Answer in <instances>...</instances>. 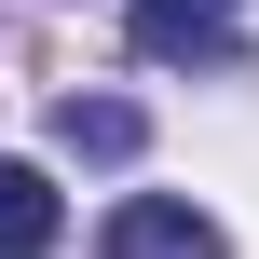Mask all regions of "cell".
I'll use <instances>...</instances> for the list:
<instances>
[{
	"instance_id": "1",
	"label": "cell",
	"mask_w": 259,
	"mask_h": 259,
	"mask_svg": "<svg viewBox=\"0 0 259 259\" xmlns=\"http://www.w3.org/2000/svg\"><path fill=\"white\" fill-rule=\"evenodd\" d=\"M137 55L150 68H232L246 55V0H137Z\"/></svg>"
},
{
	"instance_id": "2",
	"label": "cell",
	"mask_w": 259,
	"mask_h": 259,
	"mask_svg": "<svg viewBox=\"0 0 259 259\" xmlns=\"http://www.w3.org/2000/svg\"><path fill=\"white\" fill-rule=\"evenodd\" d=\"M96 259H232V246H219V219H205V205H178V191H137V205H109Z\"/></svg>"
},
{
	"instance_id": "3",
	"label": "cell",
	"mask_w": 259,
	"mask_h": 259,
	"mask_svg": "<svg viewBox=\"0 0 259 259\" xmlns=\"http://www.w3.org/2000/svg\"><path fill=\"white\" fill-rule=\"evenodd\" d=\"M55 232H68V205H55V178L0 150V259H55Z\"/></svg>"
},
{
	"instance_id": "4",
	"label": "cell",
	"mask_w": 259,
	"mask_h": 259,
	"mask_svg": "<svg viewBox=\"0 0 259 259\" xmlns=\"http://www.w3.org/2000/svg\"><path fill=\"white\" fill-rule=\"evenodd\" d=\"M137 137H150V123H137L123 96H68V109H55V150H82V164H137Z\"/></svg>"
}]
</instances>
